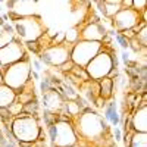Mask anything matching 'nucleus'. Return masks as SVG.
I'll return each instance as SVG.
<instances>
[{"label": "nucleus", "mask_w": 147, "mask_h": 147, "mask_svg": "<svg viewBox=\"0 0 147 147\" xmlns=\"http://www.w3.org/2000/svg\"><path fill=\"white\" fill-rule=\"evenodd\" d=\"M21 147H31L30 144H25V143H21Z\"/></svg>", "instance_id": "cd10ccee"}, {"label": "nucleus", "mask_w": 147, "mask_h": 147, "mask_svg": "<svg viewBox=\"0 0 147 147\" xmlns=\"http://www.w3.org/2000/svg\"><path fill=\"white\" fill-rule=\"evenodd\" d=\"M31 63H32V66H34V72H37V74H38L41 69H43V65H41V62H40V60L38 59H32L31 60Z\"/></svg>", "instance_id": "b1692460"}, {"label": "nucleus", "mask_w": 147, "mask_h": 147, "mask_svg": "<svg viewBox=\"0 0 147 147\" xmlns=\"http://www.w3.org/2000/svg\"><path fill=\"white\" fill-rule=\"evenodd\" d=\"M49 137H50V141H52V144H55V141H56V137H57V125H56V124L49 125Z\"/></svg>", "instance_id": "5701e85b"}, {"label": "nucleus", "mask_w": 147, "mask_h": 147, "mask_svg": "<svg viewBox=\"0 0 147 147\" xmlns=\"http://www.w3.org/2000/svg\"><path fill=\"white\" fill-rule=\"evenodd\" d=\"M140 22H143L140 18V13L134 9H121L113 16V25L119 32L136 28Z\"/></svg>", "instance_id": "6e6552de"}, {"label": "nucleus", "mask_w": 147, "mask_h": 147, "mask_svg": "<svg viewBox=\"0 0 147 147\" xmlns=\"http://www.w3.org/2000/svg\"><path fill=\"white\" fill-rule=\"evenodd\" d=\"M105 28L100 25L99 22H90L87 24V27L82 28V31H80V40H85V41H99L103 40L105 37Z\"/></svg>", "instance_id": "1a4fd4ad"}, {"label": "nucleus", "mask_w": 147, "mask_h": 147, "mask_svg": "<svg viewBox=\"0 0 147 147\" xmlns=\"http://www.w3.org/2000/svg\"><path fill=\"white\" fill-rule=\"evenodd\" d=\"M121 57H122V62H124L125 65H127V63L129 62V60H131V59H129V52H128V50H122Z\"/></svg>", "instance_id": "a878e982"}, {"label": "nucleus", "mask_w": 147, "mask_h": 147, "mask_svg": "<svg viewBox=\"0 0 147 147\" xmlns=\"http://www.w3.org/2000/svg\"><path fill=\"white\" fill-rule=\"evenodd\" d=\"M100 52H102V43L80 40L71 47L69 57L74 65L85 68L91 62V59H94Z\"/></svg>", "instance_id": "20e7f679"}, {"label": "nucleus", "mask_w": 147, "mask_h": 147, "mask_svg": "<svg viewBox=\"0 0 147 147\" xmlns=\"http://www.w3.org/2000/svg\"><path fill=\"white\" fill-rule=\"evenodd\" d=\"M30 57H25L21 62H16L10 66L3 68V84L12 88L16 94L22 91V88L31 81L30 80Z\"/></svg>", "instance_id": "f03ea898"}, {"label": "nucleus", "mask_w": 147, "mask_h": 147, "mask_svg": "<svg viewBox=\"0 0 147 147\" xmlns=\"http://www.w3.org/2000/svg\"><path fill=\"white\" fill-rule=\"evenodd\" d=\"M113 138H115V141H118V143L122 140V131H121L119 127H115V129H113Z\"/></svg>", "instance_id": "393cba45"}, {"label": "nucleus", "mask_w": 147, "mask_h": 147, "mask_svg": "<svg viewBox=\"0 0 147 147\" xmlns=\"http://www.w3.org/2000/svg\"><path fill=\"white\" fill-rule=\"evenodd\" d=\"M13 30L18 40L28 43L37 41L43 35V24L40 18L35 16H25V18H16L13 19Z\"/></svg>", "instance_id": "7ed1b4c3"}, {"label": "nucleus", "mask_w": 147, "mask_h": 147, "mask_svg": "<svg viewBox=\"0 0 147 147\" xmlns=\"http://www.w3.org/2000/svg\"><path fill=\"white\" fill-rule=\"evenodd\" d=\"M105 119L110 122L113 127H119V113L116 109V102H109L105 105Z\"/></svg>", "instance_id": "ddd939ff"}, {"label": "nucleus", "mask_w": 147, "mask_h": 147, "mask_svg": "<svg viewBox=\"0 0 147 147\" xmlns=\"http://www.w3.org/2000/svg\"><path fill=\"white\" fill-rule=\"evenodd\" d=\"M69 53H71V47L66 44L50 46V47H47L40 52L38 60L47 66H60L62 63L71 60Z\"/></svg>", "instance_id": "423d86ee"}, {"label": "nucleus", "mask_w": 147, "mask_h": 147, "mask_svg": "<svg viewBox=\"0 0 147 147\" xmlns=\"http://www.w3.org/2000/svg\"><path fill=\"white\" fill-rule=\"evenodd\" d=\"M2 84H3V71L0 69V85H2Z\"/></svg>", "instance_id": "bb28decb"}, {"label": "nucleus", "mask_w": 147, "mask_h": 147, "mask_svg": "<svg viewBox=\"0 0 147 147\" xmlns=\"http://www.w3.org/2000/svg\"><path fill=\"white\" fill-rule=\"evenodd\" d=\"M97 82H99V96L105 100H109L113 96V91H115V81L105 77Z\"/></svg>", "instance_id": "f8f14e48"}, {"label": "nucleus", "mask_w": 147, "mask_h": 147, "mask_svg": "<svg viewBox=\"0 0 147 147\" xmlns=\"http://www.w3.org/2000/svg\"><path fill=\"white\" fill-rule=\"evenodd\" d=\"M24 47L28 49L30 52H32L34 55H40L41 49H40V44L37 41H28V43H24Z\"/></svg>", "instance_id": "412c9836"}, {"label": "nucleus", "mask_w": 147, "mask_h": 147, "mask_svg": "<svg viewBox=\"0 0 147 147\" xmlns=\"http://www.w3.org/2000/svg\"><path fill=\"white\" fill-rule=\"evenodd\" d=\"M0 69H2V71H3V68H2V63H0Z\"/></svg>", "instance_id": "c85d7f7f"}, {"label": "nucleus", "mask_w": 147, "mask_h": 147, "mask_svg": "<svg viewBox=\"0 0 147 147\" xmlns=\"http://www.w3.org/2000/svg\"><path fill=\"white\" fill-rule=\"evenodd\" d=\"M97 5H99L102 9H100V12L105 15V16H107V18H113L118 12L122 9L121 7V0H106V2H97Z\"/></svg>", "instance_id": "9b49d317"}, {"label": "nucleus", "mask_w": 147, "mask_h": 147, "mask_svg": "<svg viewBox=\"0 0 147 147\" xmlns=\"http://www.w3.org/2000/svg\"><path fill=\"white\" fill-rule=\"evenodd\" d=\"M146 6H147V2H146V0H140V2L134 0V2H132V9L136 10V12H138V13L146 9Z\"/></svg>", "instance_id": "4be33fe9"}, {"label": "nucleus", "mask_w": 147, "mask_h": 147, "mask_svg": "<svg viewBox=\"0 0 147 147\" xmlns=\"http://www.w3.org/2000/svg\"><path fill=\"white\" fill-rule=\"evenodd\" d=\"M10 131L19 143L31 144L32 141L38 138L41 128L38 127V122H37L35 118L22 112L19 116L13 118L12 125H10Z\"/></svg>", "instance_id": "f257e3e1"}, {"label": "nucleus", "mask_w": 147, "mask_h": 147, "mask_svg": "<svg viewBox=\"0 0 147 147\" xmlns=\"http://www.w3.org/2000/svg\"><path fill=\"white\" fill-rule=\"evenodd\" d=\"M136 40L138 41V44H140L141 47L146 49V46H147V27H146V25H143V27L137 31Z\"/></svg>", "instance_id": "f3484780"}, {"label": "nucleus", "mask_w": 147, "mask_h": 147, "mask_svg": "<svg viewBox=\"0 0 147 147\" xmlns=\"http://www.w3.org/2000/svg\"><path fill=\"white\" fill-rule=\"evenodd\" d=\"M38 107H40L38 106V100H37V97H35V99H32L31 102L24 105V112L37 119V115H38Z\"/></svg>", "instance_id": "2eb2a0df"}, {"label": "nucleus", "mask_w": 147, "mask_h": 147, "mask_svg": "<svg viewBox=\"0 0 147 147\" xmlns=\"http://www.w3.org/2000/svg\"><path fill=\"white\" fill-rule=\"evenodd\" d=\"M52 88H53V85H52L50 77H46V78H43V80H41V82H40V91H41V94L49 93Z\"/></svg>", "instance_id": "6ab92c4d"}, {"label": "nucleus", "mask_w": 147, "mask_h": 147, "mask_svg": "<svg viewBox=\"0 0 147 147\" xmlns=\"http://www.w3.org/2000/svg\"><path fill=\"white\" fill-rule=\"evenodd\" d=\"M6 109H7V112L10 113V116H12V118H16V116H19V115L24 112V105L15 100L13 103H10Z\"/></svg>", "instance_id": "dca6fc26"}, {"label": "nucleus", "mask_w": 147, "mask_h": 147, "mask_svg": "<svg viewBox=\"0 0 147 147\" xmlns=\"http://www.w3.org/2000/svg\"><path fill=\"white\" fill-rule=\"evenodd\" d=\"M16 99V93L9 88L7 85H0V107H7L10 103H13Z\"/></svg>", "instance_id": "4468645a"}, {"label": "nucleus", "mask_w": 147, "mask_h": 147, "mask_svg": "<svg viewBox=\"0 0 147 147\" xmlns=\"http://www.w3.org/2000/svg\"><path fill=\"white\" fill-rule=\"evenodd\" d=\"M115 40H116V43L121 46L122 50H128V47H129V41H128V40H127L122 34L116 32V34H115Z\"/></svg>", "instance_id": "aec40b11"}, {"label": "nucleus", "mask_w": 147, "mask_h": 147, "mask_svg": "<svg viewBox=\"0 0 147 147\" xmlns=\"http://www.w3.org/2000/svg\"><path fill=\"white\" fill-rule=\"evenodd\" d=\"M110 69H112V59H110V53L106 52H100L85 66V72L91 81H100L102 78L107 77Z\"/></svg>", "instance_id": "39448f33"}, {"label": "nucleus", "mask_w": 147, "mask_h": 147, "mask_svg": "<svg viewBox=\"0 0 147 147\" xmlns=\"http://www.w3.org/2000/svg\"><path fill=\"white\" fill-rule=\"evenodd\" d=\"M63 103H65V99L55 88H52L49 93L43 94V106H44V109L50 110V112H53V110H60Z\"/></svg>", "instance_id": "9d476101"}, {"label": "nucleus", "mask_w": 147, "mask_h": 147, "mask_svg": "<svg viewBox=\"0 0 147 147\" xmlns=\"http://www.w3.org/2000/svg\"><path fill=\"white\" fill-rule=\"evenodd\" d=\"M25 57H28L25 47H24V43H21L18 38L15 41L9 43L7 46H5L3 49H0V63H2V68L21 62Z\"/></svg>", "instance_id": "0eeeda50"}, {"label": "nucleus", "mask_w": 147, "mask_h": 147, "mask_svg": "<svg viewBox=\"0 0 147 147\" xmlns=\"http://www.w3.org/2000/svg\"><path fill=\"white\" fill-rule=\"evenodd\" d=\"M16 40V35L15 34H10V32H3L2 35H0V49H3L5 46H7L9 43L15 41Z\"/></svg>", "instance_id": "a211bd4d"}]
</instances>
